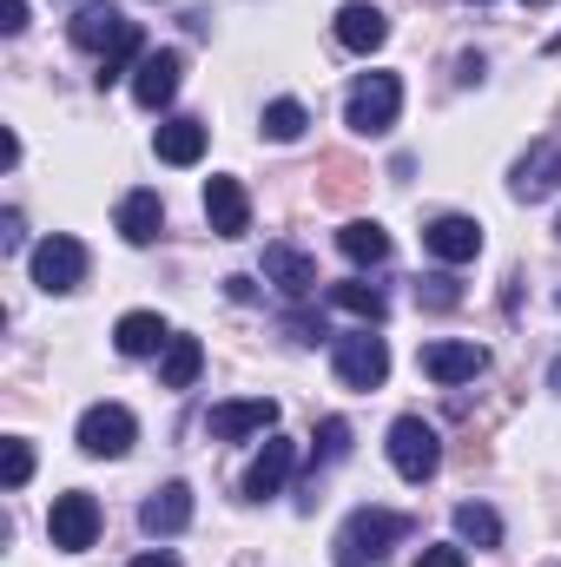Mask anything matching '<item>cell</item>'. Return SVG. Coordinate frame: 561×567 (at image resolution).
<instances>
[{
    "mask_svg": "<svg viewBox=\"0 0 561 567\" xmlns=\"http://www.w3.org/2000/svg\"><path fill=\"white\" fill-rule=\"evenodd\" d=\"M456 535L476 542V548H502V515H496L489 502H462V508H456Z\"/></svg>",
    "mask_w": 561,
    "mask_h": 567,
    "instance_id": "cell-24",
    "label": "cell"
},
{
    "mask_svg": "<svg viewBox=\"0 0 561 567\" xmlns=\"http://www.w3.org/2000/svg\"><path fill=\"white\" fill-rule=\"evenodd\" d=\"M417 363L429 383H476L489 370V350L482 343H422Z\"/></svg>",
    "mask_w": 561,
    "mask_h": 567,
    "instance_id": "cell-10",
    "label": "cell"
},
{
    "mask_svg": "<svg viewBox=\"0 0 561 567\" xmlns=\"http://www.w3.org/2000/svg\"><path fill=\"white\" fill-rule=\"evenodd\" d=\"M205 218L218 238H245L252 231V198L238 178H205Z\"/></svg>",
    "mask_w": 561,
    "mask_h": 567,
    "instance_id": "cell-12",
    "label": "cell"
},
{
    "mask_svg": "<svg viewBox=\"0 0 561 567\" xmlns=\"http://www.w3.org/2000/svg\"><path fill=\"white\" fill-rule=\"evenodd\" d=\"M390 40V20H384V7H370V0H350L344 13H337V47H350V53H377Z\"/></svg>",
    "mask_w": 561,
    "mask_h": 567,
    "instance_id": "cell-16",
    "label": "cell"
},
{
    "mask_svg": "<svg viewBox=\"0 0 561 567\" xmlns=\"http://www.w3.org/2000/svg\"><path fill=\"white\" fill-rule=\"evenodd\" d=\"M159 231H165L159 192H126V205H120V238H126V245H152Z\"/></svg>",
    "mask_w": 561,
    "mask_h": 567,
    "instance_id": "cell-19",
    "label": "cell"
},
{
    "mask_svg": "<svg viewBox=\"0 0 561 567\" xmlns=\"http://www.w3.org/2000/svg\"><path fill=\"white\" fill-rule=\"evenodd\" d=\"M555 238H561V225H555Z\"/></svg>",
    "mask_w": 561,
    "mask_h": 567,
    "instance_id": "cell-36",
    "label": "cell"
},
{
    "mask_svg": "<svg viewBox=\"0 0 561 567\" xmlns=\"http://www.w3.org/2000/svg\"><path fill=\"white\" fill-rule=\"evenodd\" d=\"M265 278L278 284L284 297H310L317 290V258L297 245H265Z\"/></svg>",
    "mask_w": 561,
    "mask_h": 567,
    "instance_id": "cell-17",
    "label": "cell"
},
{
    "mask_svg": "<svg viewBox=\"0 0 561 567\" xmlns=\"http://www.w3.org/2000/svg\"><path fill=\"white\" fill-rule=\"evenodd\" d=\"M417 303L422 310H456L462 303V284L449 278V271H429V278H417Z\"/></svg>",
    "mask_w": 561,
    "mask_h": 567,
    "instance_id": "cell-28",
    "label": "cell"
},
{
    "mask_svg": "<svg viewBox=\"0 0 561 567\" xmlns=\"http://www.w3.org/2000/svg\"><path fill=\"white\" fill-rule=\"evenodd\" d=\"M337 251H344L350 265H384V258H390V231L370 225V218H357V225L337 231Z\"/></svg>",
    "mask_w": 561,
    "mask_h": 567,
    "instance_id": "cell-23",
    "label": "cell"
},
{
    "mask_svg": "<svg viewBox=\"0 0 561 567\" xmlns=\"http://www.w3.org/2000/svg\"><path fill=\"white\" fill-rule=\"evenodd\" d=\"M67 40L106 60V53H120L126 40H140V20H126L120 7H80V13L67 20Z\"/></svg>",
    "mask_w": 561,
    "mask_h": 567,
    "instance_id": "cell-6",
    "label": "cell"
},
{
    "mask_svg": "<svg viewBox=\"0 0 561 567\" xmlns=\"http://www.w3.org/2000/svg\"><path fill=\"white\" fill-rule=\"evenodd\" d=\"M522 7H549V0H522Z\"/></svg>",
    "mask_w": 561,
    "mask_h": 567,
    "instance_id": "cell-35",
    "label": "cell"
},
{
    "mask_svg": "<svg viewBox=\"0 0 561 567\" xmlns=\"http://www.w3.org/2000/svg\"><path fill=\"white\" fill-rule=\"evenodd\" d=\"M397 113H404V80H397V73H364V80L350 86V100H344V120H350V133H364V140L390 133Z\"/></svg>",
    "mask_w": 561,
    "mask_h": 567,
    "instance_id": "cell-2",
    "label": "cell"
},
{
    "mask_svg": "<svg viewBox=\"0 0 561 567\" xmlns=\"http://www.w3.org/2000/svg\"><path fill=\"white\" fill-rule=\"evenodd\" d=\"M133 435H140V423H133V410H120V403H93V410L80 416V449L100 455V462H120V455L133 449Z\"/></svg>",
    "mask_w": 561,
    "mask_h": 567,
    "instance_id": "cell-8",
    "label": "cell"
},
{
    "mask_svg": "<svg viewBox=\"0 0 561 567\" xmlns=\"http://www.w3.org/2000/svg\"><path fill=\"white\" fill-rule=\"evenodd\" d=\"M330 303H337V310H350V317H370V323L390 310V303H384V290H377V284H364V278L330 284Z\"/></svg>",
    "mask_w": 561,
    "mask_h": 567,
    "instance_id": "cell-25",
    "label": "cell"
},
{
    "mask_svg": "<svg viewBox=\"0 0 561 567\" xmlns=\"http://www.w3.org/2000/svg\"><path fill=\"white\" fill-rule=\"evenodd\" d=\"M555 185H561V145H555V140L529 145V152L516 158V172H509V192H516L522 205H536V198H549Z\"/></svg>",
    "mask_w": 561,
    "mask_h": 567,
    "instance_id": "cell-11",
    "label": "cell"
},
{
    "mask_svg": "<svg viewBox=\"0 0 561 567\" xmlns=\"http://www.w3.org/2000/svg\"><path fill=\"white\" fill-rule=\"evenodd\" d=\"M152 145H159L165 165H198L205 158V120H165Z\"/></svg>",
    "mask_w": 561,
    "mask_h": 567,
    "instance_id": "cell-21",
    "label": "cell"
},
{
    "mask_svg": "<svg viewBox=\"0 0 561 567\" xmlns=\"http://www.w3.org/2000/svg\"><path fill=\"white\" fill-rule=\"evenodd\" d=\"M140 528L145 535H159V542H165V535H185V528H192V488H185V482L152 488L145 508H140Z\"/></svg>",
    "mask_w": 561,
    "mask_h": 567,
    "instance_id": "cell-13",
    "label": "cell"
},
{
    "mask_svg": "<svg viewBox=\"0 0 561 567\" xmlns=\"http://www.w3.org/2000/svg\"><path fill=\"white\" fill-rule=\"evenodd\" d=\"M422 251H429V258H442V265H469V258L482 251V225H476V218H462V212H442V218H429Z\"/></svg>",
    "mask_w": 561,
    "mask_h": 567,
    "instance_id": "cell-9",
    "label": "cell"
},
{
    "mask_svg": "<svg viewBox=\"0 0 561 567\" xmlns=\"http://www.w3.org/2000/svg\"><path fill=\"white\" fill-rule=\"evenodd\" d=\"M113 343H120V357H159V350L172 343V330H165L152 310H126V317L113 323Z\"/></svg>",
    "mask_w": 561,
    "mask_h": 567,
    "instance_id": "cell-18",
    "label": "cell"
},
{
    "mask_svg": "<svg viewBox=\"0 0 561 567\" xmlns=\"http://www.w3.org/2000/svg\"><path fill=\"white\" fill-rule=\"evenodd\" d=\"M47 535H53V548H67V555L93 548V542H100V502H93L86 488H67V495H53Z\"/></svg>",
    "mask_w": 561,
    "mask_h": 567,
    "instance_id": "cell-5",
    "label": "cell"
},
{
    "mask_svg": "<svg viewBox=\"0 0 561 567\" xmlns=\"http://www.w3.org/2000/svg\"><path fill=\"white\" fill-rule=\"evenodd\" d=\"M278 423V403L272 396H245V403H218L205 429L218 435V442H238V435H265V429Z\"/></svg>",
    "mask_w": 561,
    "mask_h": 567,
    "instance_id": "cell-14",
    "label": "cell"
},
{
    "mask_svg": "<svg viewBox=\"0 0 561 567\" xmlns=\"http://www.w3.org/2000/svg\"><path fill=\"white\" fill-rule=\"evenodd\" d=\"M390 462H397L404 482H429V475L442 468V442H436V429L422 423V416H397V423H390Z\"/></svg>",
    "mask_w": 561,
    "mask_h": 567,
    "instance_id": "cell-4",
    "label": "cell"
},
{
    "mask_svg": "<svg viewBox=\"0 0 561 567\" xmlns=\"http://www.w3.org/2000/svg\"><path fill=\"white\" fill-rule=\"evenodd\" d=\"M384 377H390V343L384 337H370V330L337 337V383L344 390H384Z\"/></svg>",
    "mask_w": 561,
    "mask_h": 567,
    "instance_id": "cell-3",
    "label": "cell"
},
{
    "mask_svg": "<svg viewBox=\"0 0 561 567\" xmlns=\"http://www.w3.org/2000/svg\"><path fill=\"white\" fill-rule=\"evenodd\" d=\"M80 278H86V245L80 238H67V231H53V238H40L33 245V284L40 290H80Z\"/></svg>",
    "mask_w": 561,
    "mask_h": 567,
    "instance_id": "cell-7",
    "label": "cell"
},
{
    "mask_svg": "<svg viewBox=\"0 0 561 567\" xmlns=\"http://www.w3.org/2000/svg\"><path fill=\"white\" fill-rule=\"evenodd\" d=\"M549 390H555V396H561V357H555V370H549Z\"/></svg>",
    "mask_w": 561,
    "mask_h": 567,
    "instance_id": "cell-34",
    "label": "cell"
},
{
    "mask_svg": "<svg viewBox=\"0 0 561 567\" xmlns=\"http://www.w3.org/2000/svg\"><path fill=\"white\" fill-rule=\"evenodd\" d=\"M304 126H310V113H304L297 100H272V106H265V140L290 145V140H304Z\"/></svg>",
    "mask_w": 561,
    "mask_h": 567,
    "instance_id": "cell-26",
    "label": "cell"
},
{
    "mask_svg": "<svg viewBox=\"0 0 561 567\" xmlns=\"http://www.w3.org/2000/svg\"><path fill=\"white\" fill-rule=\"evenodd\" d=\"M27 475H33V449L13 435V442H7V488H27Z\"/></svg>",
    "mask_w": 561,
    "mask_h": 567,
    "instance_id": "cell-29",
    "label": "cell"
},
{
    "mask_svg": "<svg viewBox=\"0 0 561 567\" xmlns=\"http://www.w3.org/2000/svg\"><path fill=\"white\" fill-rule=\"evenodd\" d=\"M20 238H27V231H20V212H7V218H0V251H20Z\"/></svg>",
    "mask_w": 561,
    "mask_h": 567,
    "instance_id": "cell-31",
    "label": "cell"
},
{
    "mask_svg": "<svg viewBox=\"0 0 561 567\" xmlns=\"http://www.w3.org/2000/svg\"><path fill=\"white\" fill-rule=\"evenodd\" d=\"M0 27H7V33H20V27H27V0H7V20H0Z\"/></svg>",
    "mask_w": 561,
    "mask_h": 567,
    "instance_id": "cell-32",
    "label": "cell"
},
{
    "mask_svg": "<svg viewBox=\"0 0 561 567\" xmlns=\"http://www.w3.org/2000/svg\"><path fill=\"white\" fill-rule=\"evenodd\" d=\"M350 455V423L344 416H330V423L317 429V449H310V468H330V462H344Z\"/></svg>",
    "mask_w": 561,
    "mask_h": 567,
    "instance_id": "cell-27",
    "label": "cell"
},
{
    "mask_svg": "<svg viewBox=\"0 0 561 567\" xmlns=\"http://www.w3.org/2000/svg\"><path fill=\"white\" fill-rule=\"evenodd\" d=\"M410 535V515H390V508H357L337 535V567H364V561H384L397 542Z\"/></svg>",
    "mask_w": 561,
    "mask_h": 567,
    "instance_id": "cell-1",
    "label": "cell"
},
{
    "mask_svg": "<svg viewBox=\"0 0 561 567\" xmlns=\"http://www.w3.org/2000/svg\"><path fill=\"white\" fill-rule=\"evenodd\" d=\"M290 462H297V449H290V442H265V455H258V462L245 468V495H252V502L278 495L284 475H290Z\"/></svg>",
    "mask_w": 561,
    "mask_h": 567,
    "instance_id": "cell-20",
    "label": "cell"
},
{
    "mask_svg": "<svg viewBox=\"0 0 561 567\" xmlns=\"http://www.w3.org/2000/svg\"><path fill=\"white\" fill-rule=\"evenodd\" d=\"M178 73H185V60H178L172 47H159V53H145L140 66H133V100L159 113V106H165V100L178 93Z\"/></svg>",
    "mask_w": 561,
    "mask_h": 567,
    "instance_id": "cell-15",
    "label": "cell"
},
{
    "mask_svg": "<svg viewBox=\"0 0 561 567\" xmlns=\"http://www.w3.org/2000/svg\"><path fill=\"white\" fill-rule=\"evenodd\" d=\"M198 370H205L198 337H172V343H165V357H159V383H165V390H192V383H198Z\"/></svg>",
    "mask_w": 561,
    "mask_h": 567,
    "instance_id": "cell-22",
    "label": "cell"
},
{
    "mask_svg": "<svg viewBox=\"0 0 561 567\" xmlns=\"http://www.w3.org/2000/svg\"><path fill=\"white\" fill-rule=\"evenodd\" d=\"M417 567H469V555L462 548H422Z\"/></svg>",
    "mask_w": 561,
    "mask_h": 567,
    "instance_id": "cell-30",
    "label": "cell"
},
{
    "mask_svg": "<svg viewBox=\"0 0 561 567\" xmlns=\"http://www.w3.org/2000/svg\"><path fill=\"white\" fill-rule=\"evenodd\" d=\"M133 567H178V561H172V555H140Z\"/></svg>",
    "mask_w": 561,
    "mask_h": 567,
    "instance_id": "cell-33",
    "label": "cell"
}]
</instances>
